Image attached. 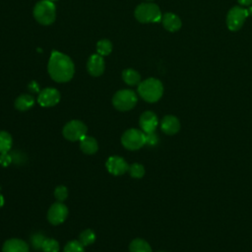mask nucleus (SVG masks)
<instances>
[{
  "label": "nucleus",
  "instance_id": "obj_1",
  "mask_svg": "<svg viewBox=\"0 0 252 252\" xmlns=\"http://www.w3.org/2000/svg\"><path fill=\"white\" fill-rule=\"evenodd\" d=\"M47 70L50 77L58 83H65L73 78L75 68L74 63L69 56L59 51H52Z\"/></svg>",
  "mask_w": 252,
  "mask_h": 252
},
{
  "label": "nucleus",
  "instance_id": "obj_2",
  "mask_svg": "<svg viewBox=\"0 0 252 252\" xmlns=\"http://www.w3.org/2000/svg\"><path fill=\"white\" fill-rule=\"evenodd\" d=\"M138 94L144 100L148 102H156L161 97L163 87L159 80L149 78L139 84Z\"/></svg>",
  "mask_w": 252,
  "mask_h": 252
},
{
  "label": "nucleus",
  "instance_id": "obj_3",
  "mask_svg": "<svg viewBox=\"0 0 252 252\" xmlns=\"http://www.w3.org/2000/svg\"><path fill=\"white\" fill-rule=\"evenodd\" d=\"M33 17L41 25L48 26L55 21L56 9L52 1L40 0L33 8Z\"/></svg>",
  "mask_w": 252,
  "mask_h": 252
},
{
  "label": "nucleus",
  "instance_id": "obj_4",
  "mask_svg": "<svg viewBox=\"0 0 252 252\" xmlns=\"http://www.w3.org/2000/svg\"><path fill=\"white\" fill-rule=\"evenodd\" d=\"M161 17L158 6L154 3H142L135 10V18L141 23H158Z\"/></svg>",
  "mask_w": 252,
  "mask_h": 252
},
{
  "label": "nucleus",
  "instance_id": "obj_5",
  "mask_svg": "<svg viewBox=\"0 0 252 252\" xmlns=\"http://www.w3.org/2000/svg\"><path fill=\"white\" fill-rule=\"evenodd\" d=\"M137 94L131 90H120L112 97L113 106L120 111L132 109L137 103Z\"/></svg>",
  "mask_w": 252,
  "mask_h": 252
},
{
  "label": "nucleus",
  "instance_id": "obj_6",
  "mask_svg": "<svg viewBox=\"0 0 252 252\" xmlns=\"http://www.w3.org/2000/svg\"><path fill=\"white\" fill-rule=\"evenodd\" d=\"M121 143L127 150H139L146 144V134L142 130L135 128L128 129L122 135Z\"/></svg>",
  "mask_w": 252,
  "mask_h": 252
},
{
  "label": "nucleus",
  "instance_id": "obj_7",
  "mask_svg": "<svg viewBox=\"0 0 252 252\" xmlns=\"http://www.w3.org/2000/svg\"><path fill=\"white\" fill-rule=\"evenodd\" d=\"M251 15H252V7L249 8L248 10L241 7H237V6L231 8L228 11L227 17H226L227 28L232 32L238 31L242 27L246 18Z\"/></svg>",
  "mask_w": 252,
  "mask_h": 252
},
{
  "label": "nucleus",
  "instance_id": "obj_8",
  "mask_svg": "<svg viewBox=\"0 0 252 252\" xmlns=\"http://www.w3.org/2000/svg\"><path fill=\"white\" fill-rule=\"evenodd\" d=\"M62 133L69 141H80L87 134V126L80 120H71L64 126Z\"/></svg>",
  "mask_w": 252,
  "mask_h": 252
},
{
  "label": "nucleus",
  "instance_id": "obj_9",
  "mask_svg": "<svg viewBox=\"0 0 252 252\" xmlns=\"http://www.w3.org/2000/svg\"><path fill=\"white\" fill-rule=\"evenodd\" d=\"M68 216L67 207L61 202H56L52 204L47 212L48 221L52 224H60L62 223Z\"/></svg>",
  "mask_w": 252,
  "mask_h": 252
},
{
  "label": "nucleus",
  "instance_id": "obj_10",
  "mask_svg": "<svg viewBox=\"0 0 252 252\" xmlns=\"http://www.w3.org/2000/svg\"><path fill=\"white\" fill-rule=\"evenodd\" d=\"M60 100V94L54 88L43 89L37 97V102L43 107H49L57 104Z\"/></svg>",
  "mask_w": 252,
  "mask_h": 252
},
{
  "label": "nucleus",
  "instance_id": "obj_11",
  "mask_svg": "<svg viewBox=\"0 0 252 252\" xmlns=\"http://www.w3.org/2000/svg\"><path fill=\"white\" fill-rule=\"evenodd\" d=\"M105 165L108 172L113 175H122L129 169V165L126 160L123 158L117 156L108 158Z\"/></svg>",
  "mask_w": 252,
  "mask_h": 252
},
{
  "label": "nucleus",
  "instance_id": "obj_12",
  "mask_svg": "<svg viewBox=\"0 0 252 252\" xmlns=\"http://www.w3.org/2000/svg\"><path fill=\"white\" fill-rule=\"evenodd\" d=\"M139 124L142 131L147 134V133L155 132L156 128L158 127V120L157 115L153 111H145L140 116Z\"/></svg>",
  "mask_w": 252,
  "mask_h": 252
},
{
  "label": "nucleus",
  "instance_id": "obj_13",
  "mask_svg": "<svg viewBox=\"0 0 252 252\" xmlns=\"http://www.w3.org/2000/svg\"><path fill=\"white\" fill-rule=\"evenodd\" d=\"M87 69L92 76H100L104 71V60L102 56L98 53L91 55L87 63Z\"/></svg>",
  "mask_w": 252,
  "mask_h": 252
},
{
  "label": "nucleus",
  "instance_id": "obj_14",
  "mask_svg": "<svg viewBox=\"0 0 252 252\" xmlns=\"http://www.w3.org/2000/svg\"><path fill=\"white\" fill-rule=\"evenodd\" d=\"M160 129L166 135H174L180 130V122L174 115H165L160 122Z\"/></svg>",
  "mask_w": 252,
  "mask_h": 252
},
{
  "label": "nucleus",
  "instance_id": "obj_15",
  "mask_svg": "<svg viewBox=\"0 0 252 252\" xmlns=\"http://www.w3.org/2000/svg\"><path fill=\"white\" fill-rule=\"evenodd\" d=\"M3 252H29L28 244L18 238H11L4 242L2 247Z\"/></svg>",
  "mask_w": 252,
  "mask_h": 252
},
{
  "label": "nucleus",
  "instance_id": "obj_16",
  "mask_svg": "<svg viewBox=\"0 0 252 252\" xmlns=\"http://www.w3.org/2000/svg\"><path fill=\"white\" fill-rule=\"evenodd\" d=\"M161 23L165 30L168 32H176L181 28V20L178 16H176L173 13H165L161 17Z\"/></svg>",
  "mask_w": 252,
  "mask_h": 252
},
{
  "label": "nucleus",
  "instance_id": "obj_17",
  "mask_svg": "<svg viewBox=\"0 0 252 252\" xmlns=\"http://www.w3.org/2000/svg\"><path fill=\"white\" fill-rule=\"evenodd\" d=\"M80 149L86 155H94L97 151L98 145L94 138L86 135L80 140Z\"/></svg>",
  "mask_w": 252,
  "mask_h": 252
},
{
  "label": "nucleus",
  "instance_id": "obj_18",
  "mask_svg": "<svg viewBox=\"0 0 252 252\" xmlns=\"http://www.w3.org/2000/svg\"><path fill=\"white\" fill-rule=\"evenodd\" d=\"M33 104H34V98L31 94H21L15 100V107L21 111L30 109L31 107H32Z\"/></svg>",
  "mask_w": 252,
  "mask_h": 252
},
{
  "label": "nucleus",
  "instance_id": "obj_19",
  "mask_svg": "<svg viewBox=\"0 0 252 252\" xmlns=\"http://www.w3.org/2000/svg\"><path fill=\"white\" fill-rule=\"evenodd\" d=\"M122 79H123V81L127 85H129V86H136V85L140 84L141 76L134 69H125L122 72Z\"/></svg>",
  "mask_w": 252,
  "mask_h": 252
},
{
  "label": "nucleus",
  "instance_id": "obj_20",
  "mask_svg": "<svg viewBox=\"0 0 252 252\" xmlns=\"http://www.w3.org/2000/svg\"><path fill=\"white\" fill-rule=\"evenodd\" d=\"M129 251L130 252H152V248L146 240L142 238H136L132 240V242L130 243Z\"/></svg>",
  "mask_w": 252,
  "mask_h": 252
},
{
  "label": "nucleus",
  "instance_id": "obj_21",
  "mask_svg": "<svg viewBox=\"0 0 252 252\" xmlns=\"http://www.w3.org/2000/svg\"><path fill=\"white\" fill-rule=\"evenodd\" d=\"M12 146V137L6 131H0V154L8 153Z\"/></svg>",
  "mask_w": 252,
  "mask_h": 252
},
{
  "label": "nucleus",
  "instance_id": "obj_22",
  "mask_svg": "<svg viewBox=\"0 0 252 252\" xmlns=\"http://www.w3.org/2000/svg\"><path fill=\"white\" fill-rule=\"evenodd\" d=\"M112 50V43L108 39H101L96 43V51L99 55H108Z\"/></svg>",
  "mask_w": 252,
  "mask_h": 252
},
{
  "label": "nucleus",
  "instance_id": "obj_23",
  "mask_svg": "<svg viewBox=\"0 0 252 252\" xmlns=\"http://www.w3.org/2000/svg\"><path fill=\"white\" fill-rule=\"evenodd\" d=\"M94 240H95V234H94V230H92V229H86V230L82 231L79 236V241L84 246L93 244L94 242Z\"/></svg>",
  "mask_w": 252,
  "mask_h": 252
},
{
  "label": "nucleus",
  "instance_id": "obj_24",
  "mask_svg": "<svg viewBox=\"0 0 252 252\" xmlns=\"http://www.w3.org/2000/svg\"><path fill=\"white\" fill-rule=\"evenodd\" d=\"M41 250L43 252H58L59 251V243L57 240L53 238H45L42 243Z\"/></svg>",
  "mask_w": 252,
  "mask_h": 252
},
{
  "label": "nucleus",
  "instance_id": "obj_25",
  "mask_svg": "<svg viewBox=\"0 0 252 252\" xmlns=\"http://www.w3.org/2000/svg\"><path fill=\"white\" fill-rule=\"evenodd\" d=\"M129 173L133 178H142L145 174V167L140 163H132L129 166Z\"/></svg>",
  "mask_w": 252,
  "mask_h": 252
},
{
  "label": "nucleus",
  "instance_id": "obj_26",
  "mask_svg": "<svg viewBox=\"0 0 252 252\" xmlns=\"http://www.w3.org/2000/svg\"><path fill=\"white\" fill-rule=\"evenodd\" d=\"M64 252H85L84 245L79 240H71L65 245Z\"/></svg>",
  "mask_w": 252,
  "mask_h": 252
},
{
  "label": "nucleus",
  "instance_id": "obj_27",
  "mask_svg": "<svg viewBox=\"0 0 252 252\" xmlns=\"http://www.w3.org/2000/svg\"><path fill=\"white\" fill-rule=\"evenodd\" d=\"M68 196V190L65 186L63 185H60V186H57L54 190V197L56 198V200L58 202H63Z\"/></svg>",
  "mask_w": 252,
  "mask_h": 252
},
{
  "label": "nucleus",
  "instance_id": "obj_28",
  "mask_svg": "<svg viewBox=\"0 0 252 252\" xmlns=\"http://www.w3.org/2000/svg\"><path fill=\"white\" fill-rule=\"evenodd\" d=\"M45 240V237L41 234H34L32 237V244L34 247V249H41L42 243Z\"/></svg>",
  "mask_w": 252,
  "mask_h": 252
},
{
  "label": "nucleus",
  "instance_id": "obj_29",
  "mask_svg": "<svg viewBox=\"0 0 252 252\" xmlns=\"http://www.w3.org/2000/svg\"><path fill=\"white\" fill-rule=\"evenodd\" d=\"M158 137L155 132L146 134V144H148L150 146H155L158 144Z\"/></svg>",
  "mask_w": 252,
  "mask_h": 252
},
{
  "label": "nucleus",
  "instance_id": "obj_30",
  "mask_svg": "<svg viewBox=\"0 0 252 252\" xmlns=\"http://www.w3.org/2000/svg\"><path fill=\"white\" fill-rule=\"evenodd\" d=\"M12 161V157L9 156L7 153L5 154H1L0 156V163L4 166H7L9 163H11Z\"/></svg>",
  "mask_w": 252,
  "mask_h": 252
},
{
  "label": "nucleus",
  "instance_id": "obj_31",
  "mask_svg": "<svg viewBox=\"0 0 252 252\" xmlns=\"http://www.w3.org/2000/svg\"><path fill=\"white\" fill-rule=\"evenodd\" d=\"M239 4L244 5V6H248L250 4H252V0H238Z\"/></svg>",
  "mask_w": 252,
  "mask_h": 252
},
{
  "label": "nucleus",
  "instance_id": "obj_32",
  "mask_svg": "<svg viewBox=\"0 0 252 252\" xmlns=\"http://www.w3.org/2000/svg\"><path fill=\"white\" fill-rule=\"evenodd\" d=\"M4 205V198L2 197V195L0 194V208Z\"/></svg>",
  "mask_w": 252,
  "mask_h": 252
},
{
  "label": "nucleus",
  "instance_id": "obj_33",
  "mask_svg": "<svg viewBox=\"0 0 252 252\" xmlns=\"http://www.w3.org/2000/svg\"><path fill=\"white\" fill-rule=\"evenodd\" d=\"M49 1H52V2H53V1H56V0H49Z\"/></svg>",
  "mask_w": 252,
  "mask_h": 252
},
{
  "label": "nucleus",
  "instance_id": "obj_34",
  "mask_svg": "<svg viewBox=\"0 0 252 252\" xmlns=\"http://www.w3.org/2000/svg\"><path fill=\"white\" fill-rule=\"evenodd\" d=\"M147 1H153V0H147Z\"/></svg>",
  "mask_w": 252,
  "mask_h": 252
}]
</instances>
